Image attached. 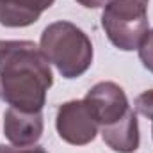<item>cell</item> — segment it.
Segmentation results:
<instances>
[{
  "label": "cell",
  "mask_w": 153,
  "mask_h": 153,
  "mask_svg": "<svg viewBox=\"0 0 153 153\" xmlns=\"http://www.w3.org/2000/svg\"><path fill=\"white\" fill-rule=\"evenodd\" d=\"M53 84L48 59L36 43L0 39V100L23 112H41Z\"/></svg>",
  "instance_id": "1"
},
{
  "label": "cell",
  "mask_w": 153,
  "mask_h": 153,
  "mask_svg": "<svg viewBox=\"0 0 153 153\" xmlns=\"http://www.w3.org/2000/svg\"><path fill=\"white\" fill-rule=\"evenodd\" d=\"M39 48L64 78H78L93 64V43L71 22H53L45 27Z\"/></svg>",
  "instance_id": "2"
},
{
  "label": "cell",
  "mask_w": 153,
  "mask_h": 153,
  "mask_svg": "<svg viewBox=\"0 0 153 153\" xmlns=\"http://www.w3.org/2000/svg\"><path fill=\"white\" fill-rule=\"evenodd\" d=\"M150 0H109L103 5L102 27L109 41L123 52L137 50L146 32Z\"/></svg>",
  "instance_id": "3"
},
{
  "label": "cell",
  "mask_w": 153,
  "mask_h": 153,
  "mask_svg": "<svg viewBox=\"0 0 153 153\" xmlns=\"http://www.w3.org/2000/svg\"><path fill=\"white\" fill-rule=\"evenodd\" d=\"M55 128L59 137L73 146H85L98 135L100 125L84 100H70L57 109Z\"/></svg>",
  "instance_id": "4"
},
{
  "label": "cell",
  "mask_w": 153,
  "mask_h": 153,
  "mask_svg": "<svg viewBox=\"0 0 153 153\" xmlns=\"http://www.w3.org/2000/svg\"><path fill=\"white\" fill-rule=\"evenodd\" d=\"M84 102L87 103L91 114L94 116V119L100 126H105V125L117 121L130 109L128 98H126V93L123 91V87L111 80L94 84L87 91Z\"/></svg>",
  "instance_id": "5"
},
{
  "label": "cell",
  "mask_w": 153,
  "mask_h": 153,
  "mask_svg": "<svg viewBox=\"0 0 153 153\" xmlns=\"http://www.w3.org/2000/svg\"><path fill=\"white\" fill-rule=\"evenodd\" d=\"M43 130V112H23L14 107H9L4 112V135L13 146L38 144Z\"/></svg>",
  "instance_id": "6"
},
{
  "label": "cell",
  "mask_w": 153,
  "mask_h": 153,
  "mask_svg": "<svg viewBox=\"0 0 153 153\" xmlns=\"http://www.w3.org/2000/svg\"><path fill=\"white\" fill-rule=\"evenodd\" d=\"M100 134L103 143L116 153H134L141 144L139 121L135 111L128 109L126 114L117 121L100 126Z\"/></svg>",
  "instance_id": "7"
},
{
  "label": "cell",
  "mask_w": 153,
  "mask_h": 153,
  "mask_svg": "<svg viewBox=\"0 0 153 153\" xmlns=\"http://www.w3.org/2000/svg\"><path fill=\"white\" fill-rule=\"evenodd\" d=\"M55 0H0V25L9 29L29 27L53 5Z\"/></svg>",
  "instance_id": "8"
},
{
  "label": "cell",
  "mask_w": 153,
  "mask_h": 153,
  "mask_svg": "<svg viewBox=\"0 0 153 153\" xmlns=\"http://www.w3.org/2000/svg\"><path fill=\"white\" fill-rule=\"evenodd\" d=\"M137 50H139V59H141L143 66L153 73V29L146 32V36L141 41Z\"/></svg>",
  "instance_id": "9"
},
{
  "label": "cell",
  "mask_w": 153,
  "mask_h": 153,
  "mask_svg": "<svg viewBox=\"0 0 153 153\" xmlns=\"http://www.w3.org/2000/svg\"><path fill=\"white\" fill-rule=\"evenodd\" d=\"M134 111L153 121V89L141 93L134 102Z\"/></svg>",
  "instance_id": "10"
},
{
  "label": "cell",
  "mask_w": 153,
  "mask_h": 153,
  "mask_svg": "<svg viewBox=\"0 0 153 153\" xmlns=\"http://www.w3.org/2000/svg\"><path fill=\"white\" fill-rule=\"evenodd\" d=\"M0 153H48L41 146H5L0 144Z\"/></svg>",
  "instance_id": "11"
},
{
  "label": "cell",
  "mask_w": 153,
  "mask_h": 153,
  "mask_svg": "<svg viewBox=\"0 0 153 153\" xmlns=\"http://www.w3.org/2000/svg\"><path fill=\"white\" fill-rule=\"evenodd\" d=\"M76 2L87 9H98V7H103L109 0H76Z\"/></svg>",
  "instance_id": "12"
},
{
  "label": "cell",
  "mask_w": 153,
  "mask_h": 153,
  "mask_svg": "<svg viewBox=\"0 0 153 153\" xmlns=\"http://www.w3.org/2000/svg\"><path fill=\"white\" fill-rule=\"evenodd\" d=\"M152 137H153V126H152Z\"/></svg>",
  "instance_id": "13"
}]
</instances>
